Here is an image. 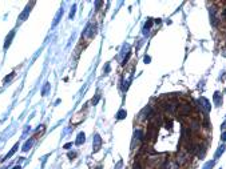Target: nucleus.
Returning a JSON list of instances; mask_svg holds the SVG:
<instances>
[{
	"label": "nucleus",
	"mask_w": 226,
	"mask_h": 169,
	"mask_svg": "<svg viewBox=\"0 0 226 169\" xmlns=\"http://www.w3.org/2000/svg\"><path fill=\"white\" fill-rule=\"evenodd\" d=\"M29 12H31V6H27L26 9H24L23 12H22V15L19 16V19H20V21H24L27 19V16L29 15Z\"/></svg>",
	"instance_id": "6"
},
{
	"label": "nucleus",
	"mask_w": 226,
	"mask_h": 169,
	"mask_svg": "<svg viewBox=\"0 0 226 169\" xmlns=\"http://www.w3.org/2000/svg\"><path fill=\"white\" fill-rule=\"evenodd\" d=\"M75 11H76V6H72V9H71V12H70V19H74Z\"/></svg>",
	"instance_id": "14"
},
{
	"label": "nucleus",
	"mask_w": 226,
	"mask_h": 169,
	"mask_svg": "<svg viewBox=\"0 0 226 169\" xmlns=\"http://www.w3.org/2000/svg\"><path fill=\"white\" fill-rule=\"evenodd\" d=\"M12 76H14V72H12V73L9 75L8 77H6V79H4V83H7V81H9V80H11V79H12Z\"/></svg>",
	"instance_id": "18"
},
{
	"label": "nucleus",
	"mask_w": 226,
	"mask_h": 169,
	"mask_svg": "<svg viewBox=\"0 0 226 169\" xmlns=\"http://www.w3.org/2000/svg\"><path fill=\"white\" fill-rule=\"evenodd\" d=\"M84 140H86V137H84V133H79V135H78V138H76V144H78V145H80L82 143H84Z\"/></svg>",
	"instance_id": "9"
},
{
	"label": "nucleus",
	"mask_w": 226,
	"mask_h": 169,
	"mask_svg": "<svg viewBox=\"0 0 226 169\" xmlns=\"http://www.w3.org/2000/svg\"><path fill=\"white\" fill-rule=\"evenodd\" d=\"M62 13H63V9H60V11L58 12V15H56V19H55V21H54V26H56V24H58V21H59V17L62 16Z\"/></svg>",
	"instance_id": "13"
},
{
	"label": "nucleus",
	"mask_w": 226,
	"mask_h": 169,
	"mask_svg": "<svg viewBox=\"0 0 226 169\" xmlns=\"http://www.w3.org/2000/svg\"><path fill=\"white\" fill-rule=\"evenodd\" d=\"M175 163H177V165H186V164L189 163V156L186 152H178L177 153V158H175Z\"/></svg>",
	"instance_id": "4"
},
{
	"label": "nucleus",
	"mask_w": 226,
	"mask_h": 169,
	"mask_svg": "<svg viewBox=\"0 0 226 169\" xmlns=\"http://www.w3.org/2000/svg\"><path fill=\"white\" fill-rule=\"evenodd\" d=\"M126 117V111H123V109H121V111L118 112V116H116V119H125Z\"/></svg>",
	"instance_id": "12"
},
{
	"label": "nucleus",
	"mask_w": 226,
	"mask_h": 169,
	"mask_svg": "<svg viewBox=\"0 0 226 169\" xmlns=\"http://www.w3.org/2000/svg\"><path fill=\"white\" fill-rule=\"evenodd\" d=\"M98 100H99V95H96L95 97H94V100H93V105H96V103H98Z\"/></svg>",
	"instance_id": "17"
},
{
	"label": "nucleus",
	"mask_w": 226,
	"mask_h": 169,
	"mask_svg": "<svg viewBox=\"0 0 226 169\" xmlns=\"http://www.w3.org/2000/svg\"><path fill=\"white\" fill-rule=\"evenodd\" d=\"M17 146H19V144H16V145H15V146H14V148H12V149H11V151H9V152H8V155H7V156H6V158H9V157H11V156H12V155H14V153H15V152H16V151H17ZM6 158H3V160H6Z\"/></svg>",
	"instance_id": "10"
},
{
	"label": "nucleus",
	"mask_w": 226,
	"mask_h": 169,
	"mask_svg": "<svg viewBox=\"0 0 226 169\" xmlns=\"http://www.w3.org/2000/svg\"><path fill=\"white\" fill-rule=\"evenodd\" d=\"M225 92H226V91H225Z\"/></svg>",
	"instance_id": "24"
},
{
	"label": "nucleus",
	"mask_w": 226,
	"mask_h": 169,
	"mask_svg": "<svg viewBox=\"0 0 226 169\" xmlns=\"http://www.w3.org/2000/svg\"><path fill=\"white\" fill-rule=\"evenodd\" d=\"M156 133H158V128L154 125H149L147 131H146V135H145V140L147 141H154L156 138Z\"/></svg>",
	"instance_id": "3"
},
{
	"label": "nucleus",
	"mask_w": 226,
	"mask_h": 169,
	"mask_svg": "<svg viewBox=\"0 0 226 169\" xmlns=\"http://www.w3.org/2000/svg\"><path fill=\"white\" fill-rule=\"evenodd\" d=\"M187 128L190 129L193 133L199 132V129H201V121H199V119H198L197 116L191 117L190 120H189V126H187Z\"/></svg>",
	"instance_id": "2"
},
{
	"label": "nucleus",
	"mask_w": 226,
	"mask_h": 169,
	"mask_svg": "<svg viewBox=\"0 0 226 169\" xmlns=\"http://www.w3.org/2000/svg\"><path fill=\"white\" fill-rule=\"evenodd\" d=\"M14 36H15V31H11L9 32V35L6 37V43H4V49H7L9 47V44H11V41H12V39H14Z\"/></svg>",
	"instance_id": "7"
},
{
	"label": "nucleus",
	"mask_w": 226,
	"mask_h": 169,
	"mask_svg": "<svg viewBox=\"0 0 226 169\" xmlns=\"http://www.w3.org/2000/svg\"><path fill=\"white\" fill-rule=\"evenodd\" d=\"M48 89H50V84H46V87H44L43 92H42V95L46 96V95H47V92H48Z\"/></svg>",
	"instance_id": "16"
},
{
	"label": "nucleus",
	"mask_w": 226,
	"mask_h": 169,
	"mask_svg": "<svg viewBox=\"0 0 226 169\" xmlns=\"http://www.w3.org/2000/svg\"><path fill=\"white\" fill-rule=\"evenodd\" d=\"M214 101L217 103V105H221V104H222V99H220V92H215L214 93Z\"/></svg>",
	"instance_id": "11"
},
{
	"label": "nucleus",
	"mask_w": 226,
	"mask_h": 169,
	"mask_svg": "<svg viewBox=\"0 0 226 169\" xmlns=\"http://www.w3.org/2000/svg\"><path fill=\"white\" fill-rule=\"evenodd\" d=\"M100 144H102V138L99 135H95V137H94V152H98L99 148H100Z\"/></svg>",
	"instance_id": "5"
},
{
	"label": "nucleus",
	"mask_w": 226,
	"mask_h": 169,
	"mask_svg": "<svg viewBox=\"0 0 226 169\" xmlns=\"http://www.w3.org/2000/svg\"><path fill=\"white\" fill-rule=\"evenodd\" d=\"M222 141H226V132L222 135Z\"/></svg>",
	"instance_id": "21"
},
{
	"label": "nucleus",
	"mask_w": 226,
	"mask_h": 169,
	"mask_svg": "<svg viewBox=\"0 0 226 169\" xmlns=\"http://www.w3.org/2000/svg\"><path fill=\"white\" fill-rule=\"evenodd\" d=\"M96 169H100V166H96Z\"/></svg>",
	"instance_id": "23"
},
{
	"label": "nucleus",
	"mask_w": 226,
	"mask_h": 169,
	"mask_svg": "<svg viewBox=\"0 0 226 169\" xmlns=\"http://www.w3.org/2000/svg\"><path fill=\"white\" fill-rule=\"evenodd\" d=\"M75 155H76V153H75V152H72V153H70V155H68V157H70V160H72V158H75Z\"/></svg>",
	"instance_id": "19"
},
{
	"label": "nucleus",
	"mask_w": 226,
	"mask_h": 169,
	"mask_svg": "<svg viewBox=\"0 0 226 169\" xmlns=\"http://www.w3.org/2000/svg\"><path fill=\"white\" fill-rule=\"evenodd\" d=\"M190 112H191L190 104L189 103H181V104H178L175 113H177V117L179 119V120H183L185 117H187V116L190 115Z\"/></svg>",
	"instance_id": "1"
},
{
	"label": "nucleus",
	"mask_w": 226,
	"mask_h": 169,
	"mask_svg": "<svg viewBox=\"0 0 226 169\" xmlns=\"http://www.w3.org/2000/svg\"><path fill=\"white\" fill-rule=\"evenodd\" d=\"M71 146H72V144H66V145H64V148H66V149H70V148H71Z\"/></svg>",
	"instance_id": "20"
},
{
	"label": "nucleus",
	"mask_w": 226,
	"mask_h": 169,
	"mask_svg": "<svg viewBox=\"0 0 226 169\" xmlns=\"http://www.w3.org/2000/svg\"><path fill=\"white\" fill-rule=\"evenodd\" d=\"M14 169H20V166H19V165H16V166H14Z\"/></svg>",
	"instance_id": "22"
},
{
	"label": "nucleus",
	"mask_w": 226,
	"mask_h": 169,
	"mask_svg": "<svg viewBox=\"0 0 226 169\" xmlns=\"http://www.w3.org/2000/svg\"><path fill=\"white\" fill-rule=\"evenodd\" d=\"M32 143H34V138H29L28 141H27L26 144H24V146H23V151L24 152H27L29 148H31V145H32Z\"/></svg>",
	"instance_id": "8"
},
{
	"label": "nucleus",
	"mask_w": 226,
	"mask_h": 169,
	"mask_svg": "<svg viewBox=\"0 0 226 169\" xmlns=\"http://www.w3.org/2000/svg\"><path fill=\"white\" fill-rule=\"evenodd\" d=\"M133 169H142V165H141V163H139V160L135 161V164H134V168Z\"/></svg>",
	"instance_id": "15"
}]
</instances>
